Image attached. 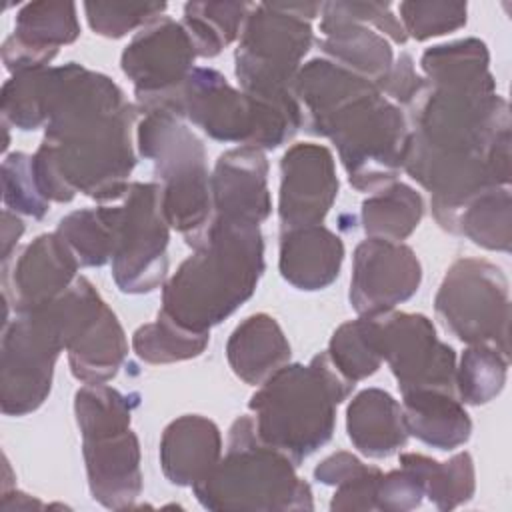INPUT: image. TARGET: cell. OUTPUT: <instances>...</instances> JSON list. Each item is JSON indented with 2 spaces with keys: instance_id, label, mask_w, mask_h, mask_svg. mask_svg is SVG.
Instances as JSON below:
<instances>
[{
  "instance_id": "cell-17",
  "label": "cell",
  "mask_w": 512,
  "mask_h": 512,
  "mask_svg": "<svg viewBox=\"0 0 512 512\" xmlns=\"http://www.w3.org/2000/svg\"><path fill=\"white\" fill-rule=\"evenodd\" d=\"M420 280L422 266L410 246L368 238L354 250L350 304L360 316L390 312L418 292Z\"/></svg>"
},
{
  "instance_id": "cell-19",
  "label": "cell",
  "mask_w": 512,
  "mask_h": 512,
  "mask_svg": "<svg viewBox=\"0 0 512 512\" xmlns=\"http://www.w3.org/2000/svg\"><path fill=\"white\" fill-rule=\"evenodd\" d=\"M320 14L324 38L318 44L330 62L378 86L390 72L394 56L386 38L368 28L358 2H326Z\"/></svg>"
},
{
  "instance_id": "cell-18",
  "label": "cell",
  "mask_w": 512,
  "mask_h": 512,
  "mask_svg": "<svg viewBox=\"0 0 512 512\" xmlns=\"http://www.w3.org/2000/svg\"><path fill=\"white\" fill-rule=\"evenodd\" d=\"M280 174V232L322 224L338 196L332 152L322 144H294L280 160Z\"/></svg>"
},
{
  "instance_id": "cell-16",
  "label": "cell",
  "mask_w": 512,
  "mask_h": 512,
  "mask_svg": "<svg viewBox=\"0 0 512 512\" xmlns=\"http://www.w3.org/2000/svg\"><path fill=\"white\" fill-rule=\"evenodd\" d=\"M78 260L58 232L40 234L2 260V298L10 310L24 314L54 302L78 278Z\"/></svg>"
},
{
  "instance_id": "cell-24",
  "label": "cell",
  "mask_w": 512,
  "mask_h": 512,
  "mask_svg": "<svg viewBox=\"0 0 512 512\" xmlns=\"http://www.w3.org/2000/svg\"><path fill=\"white\" fill-rule=\"evenodd\" d=\"M350 442L368 458H388L406 446L408 430L402 406L380 388H366L346 410Z\"/></svg>"
},
{
  "instance_id": "cell-40",
  "label": "cell",
  "mask_w": 512,
  "mask_h": 512,
  "mask_svg": "<svg viewBox=\"0 0 512 512\" xmlns=\"http://www.w3.org/2000/svg\"><path fill=\"white\" fill-rule=\"evenodd\" d=\"M422 496L426 494L420 476L412 468L400 464V470L382 474L376 488V510H412L420 506Z\"/></svg>"
},
{
  "instance_id": "cell-23",
  "label": "cell",
  "mask_w": 512,
  "mask_h": 512,
  "mask_svg": "<svg viewBox=\"0 0 512 512\" xmlns=\"http://www.w3.org/2000/svg\"><path fill=\"white\" fill-rule=\"evenodd\" d=\"M344 260L340 236L322 224L280 232V274L298 290L330 286Z\"/></svg>"
},
{
  "instance_id": "cell-37",
  "label": "cell",
  "mask_w": 512,
  "mask_h": 512,
  "mask_svg": "<svg viewBox=\"0 0 512 512\" xmlns=\"http://www.w3.org/2000/svg\"><path fill=\"white\" fill-rule=\"evenodd\" d=\"M2 188L6 210L24 214L34 220H42L50 208V202L38 188L32 156L24 152H12L2 162Z\"/></svg>"
},
{
  "instance_id": "cell-10",
  "label": "cell",
  "mask_w": 512,
  "mask_h": 512,
  "mask_svg": "<svg viewBox=\"0 0 512 512\" xmlns=\"http://www.w3.org/2000/svg\"><path fill=\"white\" fill-rule=\"evenodd\" d=\"M112 228V276L126 294L152 292L168 272V220L156 182H130L122 204H102Z\"/></svg>"
},
{
  "instance_id": "cell-31",
  "label": "cell",
  "mask_w": 512,
  "mask_h": 512,
  "mask_svg": "<svg viewBox=\"0 0 512 512\" xmlns=\"http://www.w3.org/2000/svg\"><path fill=\"white\" fill-rule=\"evenodd\" d=\"M488 48L478 38L438 44L422 54L420 66L428 82L436 84H482L492 82Z\"/></svg>"
},
{
  "instance_id": "cell-38",
  "label": "cell",
  "mask_w": 512,
  "mask_h": 512,
  "mask_svg": "<svg viewBox=\"0 0 512 512\" xmlns=\"http://www.w3.org/2000/svg\"><path fill=\"white\" fill-rule=\"evenodd\" d=\"M398 10L406 36L420 42L466 24V4L462 2H402Z\"/></svg>"
},
{
  "instance_id": "cell-39",
  "label": "cell",
  "mask_w": 512,
  "mask_h": 512,
  "mask_svg": "<svg viewBox=\"0 0 512 512\" xmlns=\"http://www.w3.org/2000/svg\"><path fill=\"white\" fill-rule=\"evenodd\" d=\"M166 10V2L146 4H104L86 2L84 12L90 28L106 38H122L136 28H144Z\"/></svg>"
},
{
  "instance_id": "cell-13",
  "label": "cell",
  "mask_w": 512,
  "mask_h": 512,
  "mask_svg": "<svg viewBox=\"0 0 512 512\" xmlns=\"http://www.w3.org/2000/svg\"><path fill=\"white\" fill-rule=\"evenodd\" d=\"M70 370L84 384L114 378L128 354V342L116 314L84 276L52 302Z\"/></svg>"
},
{
  "instance_id": "cell-43",
  "label": "cell",
  "mask_w": 512,
  "mask_h": 512,
  "mask_svg": "<svg viewBox=\"0 0 512 512\" xmlns=\"http://www.w3.org/2000/svg\"><path fill=\"white\" fill-rule=\"evenodd\" d=\"M364 462H360L356 456H352L350 452H336L332 456H328L326 460H322L316 468H314V478L326 486H336L340 484L344 478H348L350 474H354Z\"/></svg>"
},
{
  "instance_id": "cell-2",
  "label": "cell",
  "mask_w": 512,
  "mask_h": 512,
  "mask_svg": "<svg viewBox=\"0 0 512 512\" xmlns=\"http://www.w3.org/2000/svg\"><path fill=\"white\" fill-rule=\"evenodd\" d=\"M294 96L304 130L336 144L356 190L374 192L396 180L410 130L402 110L374 82L314 58L298 70Z\"/></svg>"
},
{
  "instance_id": "cell-11",
  "label": "cell",
  "mask_w": 512,
  "mask_h": 512,
  "mask_svg": "<svg viewBox=\"0 0 512 512\" xmlns=\"http://www.w3.org/2000/svg\"><path fill=\"white\" fill-rule=\"evenodd\" d=\"M434 308L446 330L466 344H490L510 358V298L502 270L486 260H456L436 294Z\"/></svg>"
},
{
  "instance_id": "cell-27",
  "label": "cell",
  "mask_w": 512,
  "mask_h": 512,
  "mask_svg": "<svg viewBox=\"0 0 512 512\" xmlns=\"http://www.w3.org/2000/svg\"><path fill=\"white\" fill-rule=\"evenodd\" d=\"M510 190L494 186L468 200L450 226L452 234H462L486 250H510Z\"/></svg>"
},
{
  "instance_id": "cell-35",
  "label": "cell",
  "mask_w": 512,
  "mask_h": 512,
  "mask_svg": "<svg viewBox=\"0 0 512 512\" xmlns=\"http://www.w3.org/2000/svg\"><path fill=\"white\" fill-rule=\"evenodd\" d=\"M56 232L80 266H102L112 260V228L104 206L70 212L58 222Z\"/></svg>"
},
{
  "instance_id": "cell-5",
  "label": "cell",
  "mask_w": 512,
  "mask_h": 512,
  "mask_svg": "<svg viewBox=\"0 0 512 512\" xmlns=\"http://www.w3.org/2000/svg\"><path fill=\"white\" fill-rule=\"evenodd\" d=\"M294 468L258 438L252 416H240L228 430L226 456L192 490L208 510H312V490Z\"/></svg>"
},
{
  "instance_id": "cell-12",
  "label": "cell",
  "mask_w": 512,
  "mask_h": 512,
  "mask_svg": "<svg viewBox=\"0 0 512 512\" xmlns=\"http://www.w3.org/2000/svg\"><path fill=\"white\" fill-rule=\"evenodd\" d=\"M60 350L64 340L48 304L4 322L0 404L6 416H24L42 406Z\"/></svg>"
},
{
  "instance_id": "cell-1",
  "label": "cell",
  "mask_w": 512,
  "mask_h": 512,
  "mask_svg": "<svg viewBox=\"0 0 512 512\" xmlns=\"http://www.w3.org/2000/svg\"><path fill=\"white\" fill-rule=\"evenodd\" d=\"M140 108L108 76L76 62L48 68L44 88V140L32 156L40 192L70 202L82 192L118 202L136 166L132 128Z\"/></svg>"
},
{
  "instance_id": "cell-32",
  "label": "cell",
  "mask_w": 512,
  "mask_h": 512,
  "mask_svg": "<svg viewBox=\"0 0 512 512\" xmlns=\"http://www.w3.org/2000/svg\"><path fill=\"white\" fill-rule=\"evenodd\" d=\"M326 354L334 368L354 384L372 376L382 364L376 318L360 316L344 322L332 334Z\"/></svg>"
},
{
  "instance_id": "cell-26",
  "label": "cell",
  "mask_w": 512,
  "mask_h": 512,
  "mask_svg": "<svg viewBox=\"0 0 512 512\" xmlns=\"http://www.w3.org/2000/svg\"><path fill=\"white\" fill-rule=\"evenodd\" d=\"M402 412L408 434L432 448L454 450L470 438V416L454 394L440 390L402 394Z\"/></svg>"
},
{
  "instance_id": "cell-44",
  "label": "cell",
  "mask_w": 512,
  "mask_h": 512,
  "mask_svg": "<svg viewBox=\"0 0 512 512\" xmlns=\"http://www.w3.org/2000/svg\"><path fill=\"white\" fill-rule=\"evenodd\" d=\"M24 232V222L12 212L4 210L2 212V260H6L12 250H16V242Z\"/></svg>"
},
{
  "instance_id": "cell-33",
  "label": "cell",
  "mask_w": 512,
  "mask_h": 512,
  "mask_svg": "<svg viewBox=\"0 0 512 512\" xmlns=\"http://www.w3.org/2000/svg\"><path fill=\"white\" fill-rule=\"evenodd\" d=\"M208 342L210 332L182 328L162 312H158L154 322L142 324L132 336L136 356L148 364H168L196 358L204 352Z\"/></svg>"
},
{
  "instance_id": "cell-9",
  "label": "cell",
  "mask_w": 512,
  "mask_h": 512,
  "mask_svg": "<svg viewBox=\"0 0 512 512\" xmlns=\"http://www.w3.org/2000/svg\"><path fill=\"white\" fill-rule=\"evenodd\" d=\"M322 2L252 4L236 48V76L244 92L266 100H290L302 58L314 34L310 20Z\"/></svg>"
},
{
  "instance_id": "cell-20",
  "label": "cell",
  "mask_w": 512,
  "mask_h": 512,
  "mask_svg": "<svg viewBox=\"0 0 512 512\" xmlns=\"http://www.w3.org/2000/svg\"><path fill=\"white\" fill-rule=\"evenodd\" d=\"M80 36L76 4L30 2L16 16L14 32L2 44V60L8 72L46 68L62 44Z\"/></svg>"
},
{
  "instance_id": "cell-14",
  "label": "cell",
  "mask_w": 512,
  "mask_h": 512,
  "mask_svg": "<svg viewBox=\"0 0 512 512\" xmlns=\"http://www.w3.org/2000/svg\"><path fill=\"white\" fill-rule=\"evenodd\" d=\"M196 56L182 22L168 16L156 18L132 38L120 56V66L134 84L142 114L156 110L176 114L182 84L196 68Z\"/></svg>"
},
{
  "instance_id": "cell-36",
  "label": "cell",
  "mask_w": 512,
  "mask_h": 512,
  "mask_svg": "<svg viewBox=\"0 0 512 512\" xmlns=\"http://www.w3.org/2000/svg\"><path fill=\"white\" fill-rule=\"evenodd\" d=\"M48 68L24 70L14 74L2 86L0 112L4 122L20 130H36L44 126V88Z\"/></svg>"
},
{
  "instance_id": "cell-15",
  "label": "cell",
  "mask_w": 512,
  "mask_h": 512,
  "mask_svg": "<svg viewBox=\"0 0 512 512\" xmlns=\"http://www.w3.org/2000/svg\"><path fill=\"white\" fill-rule=\"evenodd\" d=\"M374 318L382 360L390 364L402 394L414 390L456 392V354L452 346L438 340L430 318L392 310Z\"/></svg>"
},
{
  "instance_id": "cell-28",
  "label": "cell",
  "mask_w": 512,
  "mask_h": 512,
  "mask_svg": "<svg viewBox=\"0 0 512 512\" xmlns=\"http://www.w3.org/2000/svg\"><path fill=\"white\" fill-rule=\"evenodd\" d=\"M422 196L408 184H388L362 202V226L370 238L402 242L420 224Z\"/></svg>"
},
{
  "instance_id": "cell-3",
  "label": "cell",
  "mask_w": 512,
  "mask_h": 512,
  "mask_svg": "<svg viewBox=\"0 0 512 512\" xmlns=\"http://www.w3.org/2000/svg\"><path fill=\"white\" fill-rule=\"evenodd\" d=\"M264 272L260 226L214 216L194 254L162 288L170 320L194 332H210L256 290Z\"/></svg>"
},
{
  "instance_id": "cell-25",
  "label": "cell",
  "mask_w": 512,
  "mask_h": 512,
  "mask_svg": "<svg viewBox=\"0 0 512 512\" xmlns=\"http://www.w3.org/2000/svg\"><path fill=\"white\" fill-rule=\"evenodd\" d=\"M228 364L246 384H262L290 360V344L280 324L260 312L244 318L228 338Z\"/></svg>"
},
{
  "instance_id": "cell-21",
  "label": "cell",
  "mask_w": 512,
  "mask_h": 512,
  "mask_svg": "<svg viewBox=\"0 0 512 512\" xmlns=\"http://www.w3.org/2000/svg\"><path fill=\"white\" fill-rule=\"evenodd\" d=\"M268 162L262 150L240 146L218 156L210 176L214 216L260 226L270 212Z\"/></svg>"
},
{
  "instance_id": "cell-42",
  "label": "cell",
  "mask_w": 512,
  "mask_h": 512,
  "mask_svg": "<svg viewBox=\"0 0 512 512\" xmlns=\"http://www.w3.org/2000/svg\"><path fill=\"white\" fill-rule=\"evenodd\" d=\"M422 88H424V78L416 74L412 56L406 52L400 54V58L392 64L386 78L378 84V90L384 96H390L392 100H396L400 106H406V108L416 100Z\"/></svg>"
},
{
  "instance_id": "cell-41",
  "label": "cell",
  "mask_w": 512,
  "mask_h": 512,
  "mask_svg": "<svg viewBox=\"0 0 512 512\" xmlns=\"http://www.w3.org/2000/svg\"><path fill=\"white\" fill-rule=\"evenodd\" d=\"M382 478L380 468L362 464L354 474L336 484L330 510H376V488Z\"/></svg>"
},
{
  "instance_id": "cell-22",
  "label": "cell",
  "mask_w": 512,
  "mask_h": 512,
  "mask_svg": "<svg viewBox=\"0 0 512 512\" xmlns=\"http://www.w3.org/2000/svg\"><path fill=\"white\" fill-rule=\"evenodd\" d=\"M222 438L218 426L198 414L172 420L160 440V466L176 486H194L218 464Z\"/></svg>"
},
{
  "instance_id": "cell-4",
  "label": "cell",
  "mask_w": 512,
  "mask_h": 512,
  "mask_svg": "<svg viewBox=\"0 0 512 512\" xmlns=\"http://www.w3.org/2000/svg\"><path fill=\"white\" fill-rule=\"evenodd\" d=\"M354 386L326 352L316 354L306 366L284 364L248 402L258 438L298 466L332 438L336 406Z\"/></svg>"
},
{
  "instance_id": "cell-34",
  "label": "cell",
  "mask_w": 512,
  "mask_h": 512,
  "mask_svg": "<svg viewBox=\"0 0 512 512\" xmlns=\"http://www.w3.org/2000/svg\"><path fill=\"white\" fill-rule=\"evenodd\" d=\"M508 356L490 344H470L456 368L454 386L462 402L486 404L500 394L506 382Z\"/></svg>"
},
{
  "instance_id": "cell-29",
  "label": "cell",
  "mask_w": 512,
  "mask_h": 512,
  "mask_svg": "<svg viewBox=\"0 0 512 512\" xmlns=\"http://www.w3.org/2000/svg\"><path fill=\"white\" fill-rule=\"evenodd\" d=\"M252 4L246 2H188L184 20L196 54L202 58L218 56L242 32Z\"/></svg>"
},
{
  "instance_id": "cell-8",
  "label": "cell",
  "mask_w": 512,
  "mask_h": 512,
  "mask_svg": "<svg viewBox=\"0 0 512 512\" xmlns=\"http://www.w3.org/2000/svg\"><path fill=\"white\" fill-rule=\"evenodd\" d=\"M176 116H186L210 138L258 150L286 144L302 128L296 98L266 100L236 90L214 68H194L182 84Z\"/></svg>"
},
{
  "instance_id": "cell-7",
  "label": "cell",
  "mask_w": 512,
  "mask_h": 512,
  "mask_svg": "<svg viewBox=\"0 0 512 512\" xmlns=\"http://www.w3.org/2000/svg\"><path fill=\"white\" fill-rule=\"evenodd\" d=\"M138 152L154 162L168 224L194 248L214 218L204 144L180 116L156 110L144 114L138 124Z\"/></svg>"
},
{
  "instance_id": "cell-30",
  "label": "cell",
  "mask_w": 512,
  "mask_h": 512,
  "mask_svg": "<svg viewBox=\"0 0 512 512\" xmlns=\"http://www.w3.org/2000/svg\"><path fill=\"white\" fill-rule=\"evenodd\" d=\"M400 464L420 476L424 494L440 510H452L474 494V464L468 452H458L446 462H436L416 452H404L400 454Z\"/></svg>"
},
{
  "instance_id": "cell-6",
  "label": "cell",
  "mask_w": 512,
  "mask_h": 512,
  "mask_svg": "<svg viewBox=\"0 0 512 512\" xmlns=\"http://www.w3.org/2000/svg\"><path fill=\"white\" fill-rule=\"evenodd\" d=\"M132 398L136 394L128 398L106 384H84L74 396L90 494L112 510L130 508L142 492L140 446L130 430Z\"/></svg>"
}]
</instances>
